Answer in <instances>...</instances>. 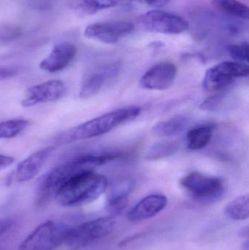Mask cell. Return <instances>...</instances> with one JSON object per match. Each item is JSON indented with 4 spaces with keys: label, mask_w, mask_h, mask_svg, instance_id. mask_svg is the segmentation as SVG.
<instances>
[{
    "label": "cell",
    "mask_w": 249,
    "mask_h": 250,
    "mask_svg": "<svg viewBox=\"0 0 249 250\" xmlns=\"http://www.w3.org/2000/svg\"><path fill=\"white\" fill-rule=\"evenodd\" d=\"M108 180L95 170L75 175L57 191L54 199L64 207H76L90 204L99 198L108 188Z\"/></svg>",
    "instance_id": "cell-1"
},
{
    "label": "cell",
    "mask_w": 249,
    "mask_h": 250,
    "mask_svg": "<svg viewBox=\"0 0 249 250\" xmlns=\"http://www.w3.org/2000/svg\"><path fill=\"white\" fill-rule=\"evenodd\" d=\"M92 170L86 156L81 155L57 166L47 172L41 178L37 189L35 203L37 205H45L54 198L57 191L70 178L77 173Z\"/></svg>",
    "instance_id": "cell-2"
},
{
    "label": "cell",
    "mask_w": 249,
    "mask_h": 250,
    "mask_svg": "<svg viewBox=\"0 0 249 250\" xmlns=\"http://www.w3.org/2000/svg\"><path fill=\"white\" fill-rule=\"evenodd\" d=\"M140 112V107L130 106L102 114L77 126L72 133L71 139L82 141L101 136L117 126L137 118Z\"/></svg>",
    "instance_id": "cell-3"
},
{
    "label": "cell",
    "mask_w": 249,
    "mask_h": 250,
    "mask_svg": "<svg viewBox=\"0 0 249 250\" xmlns=\"http://www.w3.org/2000/svg\"><path fill=\"white\" fill-rule=\"evenodd\" d=\"M72 226L58 221H47L36 228L23 242L19 250H54L66 244Z\"/></svg>",
    "instance_id": "cell-4"
},
{
    "label": "cell",
    "mask_w": 249,
    "mask_h": 250,
    "mask_svg": "<svg viewBox=\"0 0 249 250\" xmlns=\"http://www.w3.org/2000/svg\"><path fill=\"white\" fill-rule=\"evenodd\" d=\"M180 184L192 197L203 202H215L223 196L225 191L222 179L200 172L187 173L181 179Z\"/></svg>",
    "instance_id": "cell-5"
},
{
    "label": "cell",
    "mask_w": 249,
    "mask_h": 250,
    "mask_svg": "<svg viewBox=\"0 0 249 250\" xmlns=\"http://www.w3.org/2000/svg\"><path fill=\"white\" fill-rule=\"evenodd\" d=\"M115 225L114 217L109 216L85 222L77 227H73L66 245L70 250L83 249L111 233Z\"/></svg>",
    "instance_id": "cell-6"
},
{
    "label": "cell",
    "mask_w": 249,
    "mask_h": 250,
    "mask_svg": "<svg viewBox=\"0 0 249 250\" xmlns=\"http://www.w3.org/2000/svg\"><path fill=\"white\" fill-rule=\"evenodd\" d=\"M249 65L236 61H225L219 63L206 71L203 79V88L208 92L224 90L238 78L249 76Z\"/></svg>",
    "instance_id": "cell-7"
},
{
    "label": "cell",
    "mask_w": 249,
    "mask_h": 250,
    "mask_svg": "<svg viewBox=\"0 0 249 250\" xmlns=\"http://www.w3.org/2000/svg\"><path fill=\"white\" fill-rule=\"evenodd\" d=\"M139 23L148 32L165 35H179L189 29L188 22L183 18L160 10H153L142 15Z\"/></svg>",
    "instance_id": "cell-8"
},
{
    "label": "cell",
    "mask_w": 249,
    "mask_h": 250,
    "mask_svg": "<svg viewBox=\"0 0 249 250\" xmlns=\"http://www.w3.org/2000/svg\"><path fill=\"white\" fill-rule=\"evenodd\" d=\"M134 25L127 21L97 22L86 28L84 36L102 43L114 44L134 32Z\"/></svg>",
    "instance_id": "cell-9"
},
{
    "label": "cell",
    "mask_w": 249,
    "mask_h": 250,
    "mask_svg": "<svg viewBox=\"0 0 249 250\" xmlns=\"http://www.w3.org/2000/svg\"><path fill=\"white\" fill-rule=\"evenodd\" d=\"M65 84L59 80H51L35 85L26 89L20 104L24 108L39 104L55 102L66 94Z\"/></svg>",
    "instance_id": "cell-10"
},
{
    "label": "cell",
    "mask_w": 249,
    "mask_h": 250,
    "mask_svg": "<svg viewBox=\"0 0 249 250\" xmlns=\"http://www.w3.org/2000/svg\"><path fill=\"white\" fill-rule=\"evenodd\" d=\"M177 67L169 62H163L151 67L142 76L140 84L143 89L165 90L175 82Z\"/></svg>",
    "instance_id": "cell-11"
},
{
    "label": "cell",
    "mask_w": 249,
    "mask_h": 250,
    "mask_svg": "<svg viewBox=\"0 0 249 250\" xmlns=\"http://www.w3.org/2000/svg\"><path fill=\"white\" fill-rule=\"evenodd\" d=\"M120 69L119 63H113L92 70L82 82L79 93L80 98L86 99L96 95L107 82L118 76Z\"/></svg>",
    "instance_id": "cell-12"
},
{
    "label": "cell",
    "mask_w": 249,
    "mask_h": 250,
    "mask_svg": "<svg viewBox=\"0 0 249 250\" xmlns=\"http://www.w3.org/2000/svg\"><path fill=\"white\" fill-rule=\"evenodd\" d=\"M77 49L70 42H61L54 45L51 53L42 60L39 68L50 73H57L67 68L77 55Z\"/></svg>",
    "instance_id": "cell-13"
},
{
    "label": "cell",
    "mask_w": 249,
    "mask_h": 250,
    "mask_svg": "<svg viewBox=\"0 0 249 250\" xmlns=\"http://www.w3.org/2000/svg\"><path fill=\"white\" fill-rule=\"evenodd\" d=\"M52 147L41 148L22 160L16 167L15 179L18 182H26L36 177L51 156Z\"/></svg>",
    "instance_id": "cell-14"
},
{
    "label": "cell",
    "mask_w": 249,
    "mask_h": 250,
    "mask_svg": "<svg viewBox=\"0 0 249 250\" xmlns=\"http://www.w3.org/2000/svg\"><path fill=\"white\" fill-rule=\"evenodd\" d=\"M168 204L166 197L160 194L148 195L136 204L127 214L131 222H140L154 217L162 211Z\"/></svg>",
    "instance_id": "cell-15"
},
{
    "label": "cell",
    "mask_w": 249,
    "mask_h": 250,
    "mask_svg": "<svg viewBox=\"0 0 249 250\" xmlns=\"http://www.w3.org/2000/svg\"><path fill=\"white\" fill-rule=\"evenodd\" d=\"M134 184L133 179L127 178L112 185L108 197V207L110 211L117 213L124 208L127 197L134 189Z\"/></svg>",
    "instance_id": "cell-16"
},
{
    "label": "cell",
    "mask_w": 249,
    "mask_h": 250,
    "mask_svg": "<svg viewBox=\"0 0 249 250\" xmlns=\"http://www.w3.org/2000/svg\"><path fill=\"white\" fill-rule=\"evenodd\" d=\"M120 3L121 0H70L69 7L80 16H91Z\"/></svg>",
    "instance_id": "cell-17"
},
{
    "label": "cell",
    "mask_w": 249,
    "mask_h": 250,
    "mask_svg": "<svg viewBox=\"0 0 249 250\" xmlns=\"http://www.w3.org/2000/svg\"><path fill=\"white\" fill-rule=\"evenodd\" d=\"M190 123V119L185 115H177L165 121L160 122L153 126L152 135L156 137L175 136L181 133Z\"/></svg>",
    "instance_id": "cell-18"
},
{
    "label": "cell",
    "mask_w": 249,
    "mask_h": 250,
    "mask_svg": "<svg viewBox=\"0 0 249 250\" xmlns=\"http://www.w3.org/2000/svg\"><path fill=\"white\" fill-rule=\"evenodd\" d=\"M213 133V126L212 125H201L193 128L187 133L189 148L192 150L203 149L210 142Z\"/></svg>",
    "instance_id": "cell-19"
},
{
    "label": "cell",
    "mask_w": 249,
    "mask_h": 250,
    "mask_svg": "<svg viewBox=\"0 0 249 250\" xmlns=\"http://www.w3.org/2000/svg\"><path fill=\"white\" fill-rule=\"evenodd\" d=\"M225 214L229 218L236 221L247 220L249 216V196L241 195L235 198L225 207Z\"/></svg>",
    "instance_id": "cell-20"
},
{
    "label": "cell",
    "mask_w": 249,
    "mask_h": 250,
    "mask_svg": "<svg viewBox=\"0 0 249 250\" xmlns=\"http://www.w3.org/2000/svg\"><path fill=\"white\" fill-rule=\"evenodd\" d=\"M212 4L217 10L234 17L249 19V7L238 0H212Z\"/></svg>",
    "instance_id": "cell-21"
},
{
    "label": "cell",
    "mask_w": 249,
    "mask_h": 250,
    "mask_svg": "<svg viewBox=\"0 0 249 250\" xmlns=\"http://www.w3.org/2000/svg\"><path fill=\"white\" fill-rule=\"evenodd\" d=\"M29 126L23 119H13L0 122V139H10L20 135Z\"/></svg>",
    "instance_id": "cell-22"
},
{
    "label": "cell",
    "mask_w": 249,
    "mask_h": 250,
    "mask_svg": "<svg viewBox=\"0 0 249 250\" xmlns=\"http://www.w3.org/2000/svg\"><path fill=\"white\" fill-rule=\"evenodd\" d=\"M178 150V145L174 142H160L154 144L149 148L146 159L149 160H159L172 155Z\"/></svg>",
    "instance_id": "cell-23"
},
{
    "label": "cell",
    "mask_w": 249,
    "mask_h": 250,
    "mask_svg": "<svg viewBox=\"0 0 249 250\" xmlns=\"http://www.w3.org/2000/svg\"><path fill=\"white\" fill-rule=\"evenodd\" d=\"M228 54L235 61L246 63L249 62V44L247 42L230 45L228 48Z\"/></svg>",
    "instance_id": "cell-24"
},
{
    "label": "cell",
    "mask_w": 249,
    "mask_h": 250,
    "mask_svg": "<svg viewBox=\"0 0 249 250\" xmlns=\"http://www.w3.org/2000/svg\"><path fill=\"white\" fill-rule=\"evenodd\" d=\"M171 0H121V3L144 4L149 7L160 8L171 2Z\"/></svg>",
    "instance_id": "cell-25"
},
{
    "label": "cell",
    "mask_w": 249,
    "mask_h": 250,
    "mask_svg": "<svg viewBox=\"0 0 249 250\" xmlns=\"http://www.w3.org/2000/svg\"><path fill=\"white\" fill-rule=\"evenodd\" d=\"M16 74V70L11 67H0V82L14 77Z\"/></svg>",
    "instance_id": "cell-26"
},
{
    "label": "cell",
    "mask_w": 249,
    "mask_h": 250,
    "mask_svg": "<svg viewBox=\"0 0 249 250\" xmlns=\"http://www.w3.org/2000/svg\"><path fill=\"white\" fill-rule=\"evenodd\" d=\"M15 162V159L10 156L0 154V170L7 168Z\"/></svg>",
    "instance_id": "cell-27"
},
{
    "label": "cell",
    "mask_w": 249,
    "mask_h": 250,
    "mask_svg": "<svg viewBox=\"0 0 249 250\" xmlns=\"http://www.w3.org/2000/svg\"><path fill=\"white\" fill-rule=\"evenodd\" d=\"M11 220L7 219H0V236L7 233L11 229Z\"/></svg>",
    "instance_id": "cell-28"
}]
</instances>
